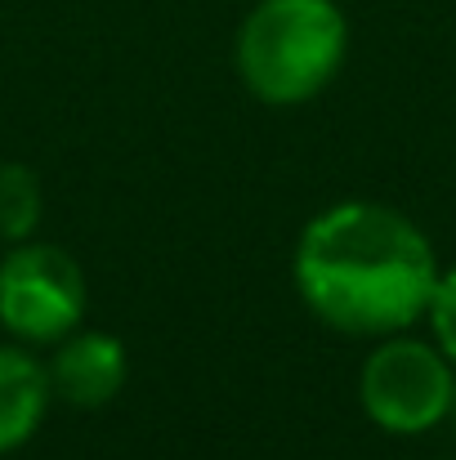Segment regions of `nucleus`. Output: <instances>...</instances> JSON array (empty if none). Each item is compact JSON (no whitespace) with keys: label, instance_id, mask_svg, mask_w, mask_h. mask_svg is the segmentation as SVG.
Instances as JSON below:
<instances>
[{"label":"nucleus","instance_id":"f257e3e1","mask_svg":"<svg viewBox=\"0 0 456 460\" xmlns=\"http://www.w3.org/2000/svg\"><path fill=\"white\" fill-rule=\"evenodd\" d=\"M296 291L344 335H398L430 313L439 260L425 233L376 201H340L296 242Z\"/></svg>","mask_w":456,"mask_h":460},{"label":"nucleus","instance_id":"f03ea898","mask_svg":"<svg viewBox=\"0 0 456 460\" xmlns=\"http://www.w3.org/2000/svg\"><path fill=\"white\" fill-rule=\"evenodd\" d=\"M349 49L344 13L331 0H260L237 27V76L273 108L317 99Z\"/></svg>","mask_w":456,"mask_h":460},{"label":"nucleus","instance_id":"7ed1b4c3","mask_svg":"<svg viewBox=\"0 0 456 460\" xmlns=\"http://www.w3.org/2000/svg\"><path fill=\"white\" fill-rule=\"evenodd\" d=\"M456 380L443 349L407 335H385L362 362L358 398L371 425L389 434H425L452 407Z\"/></svg>","mask_w":456,"mask_h":460},{"label":"nucleus","instance_id":"20e7f679","mask_svg":"<svg viewBox=\"0 0 456 460\" xmlns=\"http://www.w3.org/2000/svg\"><path fill=\"white\" fill-rule=\"evenodd\" d=\"M85 313L81 264L45 242H18L0 260V326L27 344H58Z\"/></svg>","mask_w":456,"mask_h":460},{"label":"nucleus","instance_id":"39448f33","mask_svg":"<svg viewBox=\"0 0 456 460\" xmlns=\"http://www.w3.org/2000/svg\"><path fill=\"white\" fill-rule=\"evenodd\" d=\"M126 349L117 335H103V331H81V335H63L58 340V353L54 362L45 367L49 376V394L81 407V411H94V407H108L121 385H126Z\"/></svg>","mask_w":456,"mask_h":460},{"label":"nucleus","instance_id":"423d86ee","mask_svg":"<svg viewBox=\"0 0 456 460\" xmlns=\"http://www.w3.org/2000/svg\"><path fill=\"white\" fill-rule=\"evenodd\" d=\"M45 407H49L45 367L22 349L0 344V452L22 447L40 429Z\"/></svg>","mask_w":456,"mask_h":460},{"label":"nucleus","instance_id":"0eeeda50","mask_svg":"<svg viewBox=\"0 0 456 460\" xmlns=\"http://www.w3.org/2000/svg\"><path fill=\"white\" fill-rule=\"evenodd\" d=\"M40 224V183L27 165L9 161L0 165V237L27 242Z\"/></svg>","mask_w":456,"mask_h":460},{"label":"nucleus","instance_id":"6e6552de","mask_svg":"<svg viewBox=\"0 0 456 460\" xmlns=\"http://www.w3.org/2000/svg\"><path fill=\"white\" fill-rule=\"evenodd\" d=\"M430 322H434L439 349L456 367V269L439 273V287H434V300H430Z\"/></svg>","mask_w":456,"mask_h":460}]
</instances>
